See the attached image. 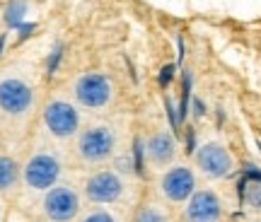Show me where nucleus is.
Masks as SVG:
<instances>
[{
    "instance_id": "obj_1",
    "label": "nucleus",
    "mask_w": 261,
    "mask_h": 222,
    "mask_svg": "<svg viewBox=\"0 0 261 222\" xmlns=\"http://www.w3.org/2000/svg\"><path fill=\"white\" fill-rule=\"evenodd\" d=\"M63 174V162L54 148H37L29 152L22 164V188L27 193L44 196L48 188L58 184Z\"/></svg>"
},
{
    "instance_id": "obj_2",
    "label": "nucleus",
    "mask_w": 261,
    "mask_h": 222,
    "mask_svg": "<svg viewBox=\"0 0 261 222\" xmlns=\"http://www.w3.org/2000/svg\"><path fill=\"white\" fill-rule=\"evenodd\" d=\"M119 133L109 123H92L77 133L75 155L83 164H104L116 155Z\"/></svg>"
},
{
    "instance_id": "obj_3",
    "label": "nucleus",
    "mask_w": 261,
    "mask_h": 222,
    "mask_svg": "<svg viewBox=\"0 0 261 222\" xmlns=\"http://www.w3.org/2000/svg\"><path fill=\"white\" fill-rule=\"evenodd\" d=\"M34 87L17 75L0 77V119L8 123H22L34 109Z\"/></svg>"
},
{
    "instance_id": "obj_4",
    "label": "nucleus",
    "mask_w": 261,
    "mask_h": 222,
    "mask_svg": "<svg viewBox=\"0 0 261 222\" xmlns=\"http://www.w3.org/2000/svg\"><path fill=\"white\" fill-rule=\"evenodd\" d=\"M126 191H128L126 176L119 169H112V166L97 169L85 181V198L94 205H109V208L119 205L123 201Z\"/></svg>"
},
{
    "instance_id": "obj_5",
    "label": "nucleus",
    "mask_w": 261,
    "mask_h": 222,
    "mask_svg": "<svg viewBox=\"0 0 261 222\" xmlns=\"http://www.w3.org/2000/svg\"><path fill=\"white\" fill-rule=\"evenodd\" d=\"M41 213L48 222H73L83 215V196L70 184H56L41 196Z\"/></svg>"
},
{
    "instance_id": "obj_6",
    "label": "nucleus",
    "mask_w": 261,
    "mask_h": 222,
    "mask_svg": "<svg viewBox=\"0 0 261 222\" xmlns=\"http://www.w3.org/2000/svg\"><path fill=\"white\" fill-rule=\"evenodd\" d=\"M44 128L54 140L65 143L80 133V111L65 99H54L44 109Z\"/></svg>"
},
{
    "instance_id": "obj_7",
    "label": "nucleus",
    "mask_w": 261,
    "mask_h": 222,
    "mask_svg": "<svg viewBox=\"0 0 261 222\" xmlns=\"http://www.w3.org/2000/svg\"><path fill=\"white\" fill-rule=\"evenodd\" d=\"M75 99L80 106L92 111L107 109L114 99V85L107 75L99 73H85L75 82Z\"/></svg>"
},
{
    "instance_id": "obj_8",
    "label": "nucleus",
    "mask_w": 261,
    "mask_h": 222,
    "mask_svg": "<svg viewBox=\"0 0 261 222\" xmlns=\"http://www.w3.org/2000/svg\"><path fill=\"white\" fill-rule=\"evenodd\" d=\"M194 186H196V179H194V174H191V169H187V166H174V169H169L167 174L162 176L160 188H162V193L167 196L169 201L179 203V201H187L189 196L194 193Z\"/></svg>"
},
{
    "instance_id": "obj_9",
    "label": "nucleus",
    "mask_w": 261,
    "mask_h": 222,
    "mask_svg": "<svg viewBox=\"0 0 261 222\" xmlns=\"http://www.w3.org/2000/svg\"><path fill=\"white\" fill-rule=\"evenodd\" d=\"M198 166L211 179H223L232 172V157L223 145H205L198 152Z\"/></svg>"
},
{
    "instance_id": "obj_10",
    "label": "nucleus",
    "mask_w": 261,
    "mask_h": 222,
    "mask_svg": "<svg viewBox=\"0 0 261 222\" xmlns=\"http://www.w3.org/2000/svg\"><path fill=\"white\" fill-rule=\"evenodd\" d=\"M189 222H218L220 220V201L211 191H198L187 205Z\"/></svg>"
},
{
    "instance_id": "obj_11",
    "label": "nucleus",
    "mask_w": 261,
    "mask_h": 222,
    "mask_svg": "<svg viewBox=\"0 0 261 222\" xmlns=\"http://www.w3.org/2000/svg\"><path fill=\"white\" fill-rule=\"evenodd\" d=\"M22 186V164L10 152L0 150V196L15 193Z\"/></svg>"
},
{
    "instance_id": "obj_12",
    "label": "nucleus",
    "mask_w": 261,
    "mask_h": 222,
    "mask_svg": "<svg viewBox=\"0 0 261 222\" xmlns=\"http://www.w3.org/2000/svg\"><path fill=\"white\" fill-rule=\"evenodd\" d=\"M174 152H177V145H174V140L169 138L167 133H155V135L145 143L148 162H152L155 166H165L167 162H172Z\"/></svg>"
},
{
    "instance_id": "obj_13",
    "label": "nucleus",
    "mask_w": 261,
    "mask_h": 222,
    "mask_svg": "<svg viewBox=\"0 0 261 222\" xmlns=\"http://www.w3.org/2000/svg\"><path fill=\"white\" fill-rule=\"evenodd\" d=\"M77 222H123L121 215L109 205H94L92 210H87L77 217Z\"/></svg>"
},
{
    "instance_id": "obj_14",
    "label": "nucleus",
    "mask_w": 261,
    "mask_h": 222,
    "mask_svg": "<svg viewBox=\"0 0 261 222\" xmlns=\"http://www.w3.org/2000/svg\"><path fill=\"white\" fill-rule=\"evenodd\" d=\"M133 222H169V220H167V213L160 210V205H145V208L138 210Z\"/></svg>"
},
{
    "instance_id": "obj_15",
    "label": "nucleus",
    "mask_w": 261,
    "mask_h": 222,
    "mask_svg": "<svg viewBox=\"0 0 261 222\" xmlns=\"http://www.w3.org/2000/svg\"><path fill=\"white\" fill-rule=\"evenodd\" d=\"M247 201L254 210H261V184H252L247 188Z\"/></svg>"
},
{
    "instance_id": "obj_16",
    "label": "nucleus",
    "mask_w": 261,
    "mask_h": 222,
    "mask_svg": "<svg viewBox=\"0 0 261 222\" xmlns=\"http://www.w3.org/2000/svg\"><path fill=\"white\" fill-rule=\"evenodd\" d=\"M172 70H174L172 65H169V68H165V70H162V82H167L169 77H172Z\"/></svg>"
},
{
    "instance_id": "obj_17",
    "label": "nucleus",
    "mask_w": 261,
    "mask_h": 222,
    "mask_svg": "<svg viewBox=\"0 0 261 222\" xmlns=\"http://www.w3.org/2000/svg\"><path fill=\"white\" fill-rule=\"evenodd\" d=\"M0 222H5V208H3V203H0Z\"/></svg>"
}]
</instances>
